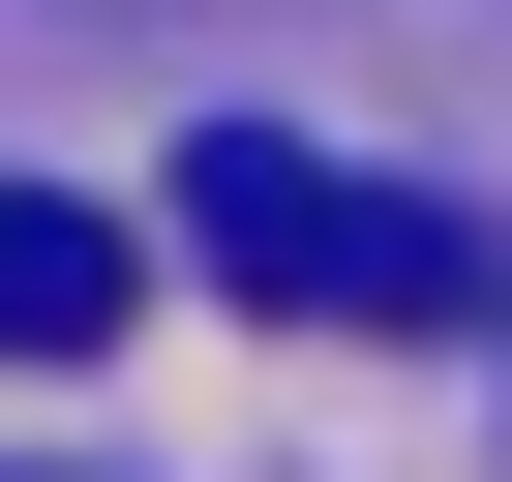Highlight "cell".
Segmentation results:
<instances>
[{
  "instance_id": "1",
  "label": "cell",
  "mask_w": 512,
  "mask_h": 482,
  "mask_svg": "<svg viewBox=\"0 0 512 482\" xmlns=\"http://www.w3.org/2000/svg\"><path fill=\"white\" fill-rule=\"evenodd\" d=\"M181 241H211L241 302H362V332H452V302H482V241H452L422 181L302 151V121H211V151H181Z\"/></svg>"
},
{
  "instance_id": "2",
  "label": "cell",
  "mask_w": 512,
  "mask_h": 482,
  "mask_svg": "<svg viewBox=\"0 0 512 482\" xmlns=\"http://www.w3.org/2000/svg\"><path fill=\"white\" fill-rule=\"evenodd\" d=\"M91 332H121V211L0 181V362H91Z\"/></svg>"
}]
</instances>
